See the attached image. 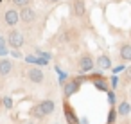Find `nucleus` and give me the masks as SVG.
<instances>
[{"label":"nucleus","instance_id":"obj_1","mask_svg":"<svg viewBox=\"0 0 131 124\" xmlns=\"http://www.w3.org/2000/svg\"><path fill=\"white\" fill-rule=\"evenodd\" d=\"M83 81H86V77H84V74L83 76H75V77H68L61 86H63V97H65V101H68L74 94H77L79 92V88H81V83Z\"/></svg>","mask_w":131,"mask_h":124},{"label":"nucleus","instance_id":"obj_2","mask_svg":"<svg viewBox=\"0 0 131 124\" xmlns=\"http://www.w3.org/2000/svg\"><path fill=\"white\" fill-rule=\"evenodd\" d=\"M79 38H81V31L75 29V27H61L59 33H58V36H56L58 43H63V45L74 43V42H77Z\"/></svg>","mask_w":131,"mask_h":124},{"label":"nucleus","instance_id":"obj_3","mask_svg":"<svg viewBox=\"0 0 131 124\" xmlns=\"http://www.w3.org/2000/svg\"><path fill=\"white\" fill-rule=\"evenodd\" d=\"M77 70L81 74H90L92 70H95V59H93V56L90 52H84V54L79 56V59H77Z\"/></svg>","mask_w":131,"mask_h":124},{"label":"nucleus","instance_id":"obj_4","mask_svg":"<svg viewBox=\"0 0 131 124\" xmlns=\"http://www.w3.org/2000/svg\"><path fill=\"white\" fill-rule=\"evenodd\" d=\"M6 45H9L11 49H22V47L25 45V36H24L20 31L11 29V31L7 33V36H6Z\"/></svg>","mask_w":131,"mask_h":124},{"label":"nucleus","instance_id":"obj_5","mask_svg":"<svg viewBox=\"0 0 131 124\" xmlns=\"http://www.w3.org/2000/svg\"><path fill=\"white\" fill-rule=\"evenodd\" d=\"M70 11H72L74 18H77V20H88V11H86L84 0H70Z\"/></svg>","mask_w":131,"mask_h":124},{"label":"nucleus","instance_id":"obj_6","mask_svg":"<svg viewBox=\"0 0 131 124\" xmlns=\"http://www.w3.org/2000/svg\"><path fill=\"white\" fill-rule=\"evenodd\" d=\"M18 16H20V22H24L25 25H29V24H34L40 15H38V11L32 6H25V7H22L18 11Z\"/></svg>","mask_w":131,"mask_h":124},{"label":"nucleus","instance_id":"obj_7","mask_svg":"<svg viewBox=\"0 0 131 124\" xmlns=\"http://www.w3.org/2000/svg\"><path fill=\"white\" fill-rule=\"evenodd\" d=\"M2 22H4L6 27L15 29V25H18V22H20L18 9H16V7H7V9L4 11V15H2Z\"/></svg>","mask_w":131,"mask_h":124},{"label":"nucleus","instance_id":"obj_8","mask_svg":"<svg viewBox=\"0 0 131 124\" xmlns=\"http://www.w3.org/2000/svg\"><path fill=\"white\" fill-rule=\"evenodd\" d=\"M25 76H27V79H29L31 83H34V85H41V83L45 81V72H43L40 67H29Z\"/></svg>","mask_w":131,"mask_h":124},{"label":"nucleus","instance_id":"obj_9","mask_svg":"<svg viewBox=\"0 0 131 124\" xmlns=\"http://www.w3.org/2000/svg\"><path fill=\"white\" fill-rule=\"evenodd\" d=\"M63 115H65L67 124H79L77 111H75V108H74L68 101H65V102H63Z\"/></svg>","mask_w":131,"mask_h":124},{"label":"nucleus","instance_id":"obj_10","mask_svg":"<svg viewBox=\"0 0 131 124\" xmlns=\"http://www.w3.org/2000/svg\"><path fill=\"white\" fill-rule=\"evenodd\" d=\"M113 63H111V58L108 54H99L97 59H95V68L101 70V72H106V70H111Z\"/></svg>","mask_w":131,"mask_h":124},{"label":"nucleus","instance_id":"obj_11","mask_svg":"<svg viewBox=\"0 0 131 124\" xmlns=\"http://www.w3.org/2000/svg\"><path fill=\"white\" fill-rule=\"evenodd\" d=\"M118 59L122 63L131 61V45L129 43H120L118 45Z\"/></svg>","mask_w":131,"mask_h":124},{"label":"nucleus","instance_id":"obj_12","mask_svg":"<svg viewBox=\"0 0 131 124\" xmlns=\"http://www.w3.org/2000/svg\"><path fill=\"white\" fill-rule=\"evenodd\" d=\"M13 68H15V65H13L11 59H7V58H0V76H2V77L9 76V74L13 72Z\"/></svg>","mask_w":131,"mask_h":124},{"label":"nucleus","instance_id":"obj_13","mask_svg":"<svg viewBox=\"0 0 131 124\" xmlns=\"http://www.w3.org/2000/svg\"><path fill=\"white\" fill-rule=\"evenodd\" d=\"M38 104H40V108H41V111H43V115H45V117H47V115H52V113H54V110H56V102H54L52 99L40 101Z\"/></svg>","mask_w":131,"mask_h":124},{"label":"nucleus","instance_id":"obj_14","mask_svg":"<svg viewBox=\"0 0 131 124\" xmlns=\"http://www.w3.org/2000/svg\"><path fill=\"white\" fill-rule=\"evenodd\" d=\"M24 59L29 65H34V67H47L49 65V61H45V59H41V58H38L34 54H27V56H24Z\"/></svg>","mask_w":131,"mask_h":124},{"label":"nucleus","instance_id":"obj_15","mask_svg":"<svg viewBox=\"0 0 131 124\" xmlns=\"http://www.w3.org/2000/svg\"><path fill=\"white\" fill-rule=\"evenodd\" d=\"M131 113V104L127 101H120L118 106H117V115L118 117H127Z\"/></svg>","mask_w":131,"mask_h":124},{"label":"nucleus","instance_id":"obj_16","mask_svg":"<svg viewBox=\"0 0 131 124\" xmlns=\"http://www.w3.org/2000/svg\"><path fill=\"white\" fill-rule=\"evenodd\" d=\"M29 115H31V119H32V120H41V119H45V115H43V111H41L40 104H34V106H31V110H29Z\"/></svg>","mask_w":131,"mask_h":124},{"label":"nucleus","instance_id":"obj_17","mask_svg":"<svg viewBox=\"0 0 131 124\" xmlns=\"http://www.w3.org/2000/svg\"><path fill=\"white\" fill-rule=\"evenodd\" d=\"M34 56H38V58H41V59H45V61H50V59H52V54H50V52L40 50V49H34Z\"/></svg>","mask_w":131,"mask_h":124},{"label":"nucleus","instance_id":"obj_18","mask_svg":"<svg viewBox=\"0 0 131 124\" xmlns=\"http://www.w3.org/2000/svg\"><path fill=\"white\" fill-rule=\"evenodd\" d=\"M117 108L115 106H110V113H108V120H106V124H115V120H117Z\"/></svg>","mask_w":131,"mask_h":124},{"label":"nucleus","instance_id":"obj_19","mask_svg":"<svg viewBox=\"0 0 131 124\" xmlns=\"http://www.w3.org/2000/svg\"><path fill=\"white\" fill-rule=\"evenodd\" d=\"M0 102H2V106H4L6 110H11L13 104H15V102H13V97H9V95H4L2 99H0Z\"/></svg>","mask_w":131,"mask_h":124},{"label":"nucleus","instance_id":"obj_20","mask_svg":"<svg viewBox=\"0 0 131 124\" xmlns=\"http://www.w3.org/2000/svg\"><path fill=\"white\" fill-rule=\"evenodd\" d=\"M108 83H110V90H117L118 88V83H120V77L118 76H111L108 79Z\"/></svg>","mask_w":131,"mask_h":124},{"label":"nucleus","instance_id":"obj_21","mask_svg":"<svg viewBox=\"0 0 131 124\" xmlns=\"http://www.w3.org/2000/svg\"><path fill=\"white\" fill-rule=\"evenodd\" d=\"M106 95H108V102H110V106H115V104H117V94H115V90H108Z\"/></svg>","mask_w":131,"mask_h":124},{"label":"nucleus","instance_id":"obj_22","mask_svg":"<svg viewBox=\"0 0 131 124\" xmlns=\"http://www.w3.org/2000/svg\"><path fill=\"white\" fill-rule=\"evenodd\" d=\"M9 56H13L15 59H24V54H22L20 49H11L9 50Z\"/></svg>","mask_w":131,"mask_h":124},{"label":"nucleus","instance_id":"obj_23","mask_svg":"<svg viewBox=\"0 0 131 124\" xmlns=\"http://www.w3.org/2000/svg\"><path fill=\"white\" fill-rule=\"evenodd\" d=\"M13 2V6L15 7H18V9H22V7H25V6H29V0H11Z\"/></svg>","mask_w":131,"mask_h":124},{"label":"nucleus","instance_id":"obj_24","mask_svg":"<svg viewBox=\"0 0 131 124\" xmlns=\"http://www.w3.org/2000/svg\"><path fill=\"white\" fill-rule=\"evenodd\" d=\"M124 70H126V65H117V67H111L113 76H118V74H122Z\"/></svg>","mask_w":131,"mask_h":124},{"label":"nucleus","instance_id":"obj_25","mask_svg":"<svg viewBox=\"0 0 131 124\" xmlns=\"http://www.w3.org/2000/svg\"><path fill=\"white\" fill-rule=\"evenodd\" d=\"M56 72H58V76H59V83L63 85V83H65V81L68 79V76H67L65 72H61V68H59V67H56Z\"/></svg>","mask_w":131,"mask_h":124},{"label":"nucleus","instance_id":"obj_26","mask_svg":"<svg viewBox=\"0 0 131 124\" xmlns=\"http://www.w3.org/2000/svg\"><path fill=\"white\" fill-rule=\"evenodd\" d=\"M6 56H9V49H7V45H0V58H6Z\"/></svg>","mask_w":131,"mask_h":124},{"label":"nucleus","instance_id":"obj_27","mask_svg":"<svg viewBox=\"0 0 131 124\" xmlns=\"http://www.w3.org/2000/svg\"><path fill=\"white\" fill-rule=\"evenodd\" d=\"M124 74H126V81H131V65H129V67H126Z\"/></svg>","mask_w":131,"mask_h":124},{"label":"nucleus","instance_id":"obj_28","mask_svg":"<svg viewBox=\"0 0 131 124\" xmlns=\"http://www.w3.org/2000/svg\"><path fill=\"white\" fill-rule=\"evenodd\" d=\"M43 2L47 4V6H56V4H59L61 0H43Z\"/></svg>","mask_w":131,"mask_h":124},{"label":"nucleus","instance_id":"obj_29","mask_svg":"<svg viewBox=\"0 0 131 124\" xmlns=\"http://www.w3.org/2000/svg\"><path fill=\"white\" fill-rule=\"evenodd\" d=\"M0 45H6V38H4L2 34H0Z\"/></svg>","mask_w":131,"mask_h":124},{"label":"nucleus","instance_id":"obj_30","mask_svg":"<svg viewBox=\"0 0 131 124\" xmlns=\"http://www.w3.org/2000/svg\"><path fill=\"white\" fill-rule=\"evenodd\" d=\"M25 124H36V122H34V120H29V122H25Z\"/></svg>","mask_w":131,"mask_h":124},{"label":"nucleus","instance_id":"obj_31","mask_svg":"<svg viewBox=\"0 0 131 124\" xmlns=\"http://www.w3.org/2000/svg\"><path fill=\"white\" fill-rule=\"evenodd\" d=\"M31 2H32V0H29V4H31Z\"/></svg>","mask_w":131,"mask_h":124},{"label":"nucleus","instance_id":"obj_32","mask_svg":"<svg viewBox=\"0 0 131 124\" xmlns=\"http://www.w3.org/2000/svg\"><path fill=\"white\" fill-rule=\"evenodd\" d=\"M0 2H2V0H0Z\"/></svg>","mask_w":131,"mask_h":124}]
</instances>
